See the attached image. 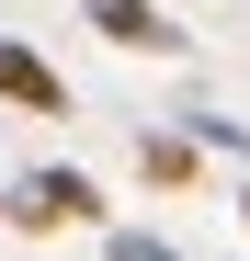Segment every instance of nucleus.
<instances>
[{"label": "nucleus", "mask_w": 250, "mask_h": 261, "mask_svg": "<svg viewBox=\"0 0 250 261\" xmlns=\"http://www.w3.org/2000/svg\"><path fill=\"white\" fill-rule=\"evenodd\" d=\"M0 227H23V239H46V227H103V193H91V170H23L12 193H0Z\"/></svg>", "instance_id": "1"}, {"label": "nucleus", "mask_w": 250, "mask_h": 261, "mask_svg": "<svg viewBox=\"0 0 250 261\" xmlns=\"http://www.w3.org/2000/svg\"><path fill=\"white\" fill-rule=\"evenodd\" d=\"M80 12H91V34L125 46V57H182V23L159 12V0H80Z\"/></svg>", "instance_id": "2"}, {"label": "nucleus", "mask_w": 250, "mask_h": 261, "mask_svg": "<svg viewBox=\"0 0 250 261\" xmlns=\"http://www.w3.org/2000/svg\"><path fill=\"white\" fill-rule=\"evenodd\" d=\"M0 102H12V114H68V68L34 57L23 34H0Z\"/></svg>", "instance_id": "3"}, {"label": "nucleus", "mask_w": 250, "mask_h": 261, "mask_svg": "<svg viewBox=\"0 0 250 261\" xmlns=\"http://www.w3.org/2000/svg\"><path fill=\"white\" fill-rule=\"evenodd\" d=\"M137 182H193V137H171V125H137Z\"/></svg>", "instance_id": "4"}, {"label": "nucleus", "mask_w": 250, "mask_h": 261, "mask_svg": "<svg viewBox=\"0 0 250 261\" xmlns=\"http://www.w3.org/2000/svg\"><path fill=\"white\" fill-rule=\"evenodd\" d=\"M182 137H193V148H228V159H250V125H228L216 102H193V114H182Z\"/></svg>", "instance_id": "5"}, {"label": "nucleus", "mask_w": 250, "mask_h": 261, "mask_svg": "<svg viewBox=\"0 0 250 261\" xmlns=\"http://www.w3.org/2000/svg\"><path fill=\"white\" fill-rule=\"evenodd\" d=\"M103 261H182V250L148 239V227H103Z\"/></svg>", "instance_id": "6"}, {"label": "nucleus", "mask_w": 250, "mask_h": 261, "mask_svg": "<svg viewBox=\"0 0 250 261\" xmlns=\"http://www.w3.org/2000/svg\"><path fill=\"white\" fill-rule=\"evenodd\" d=\"M239 227H250V182H239Z\"/></svg>", "instance_id": "7"}]
</instances>
